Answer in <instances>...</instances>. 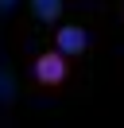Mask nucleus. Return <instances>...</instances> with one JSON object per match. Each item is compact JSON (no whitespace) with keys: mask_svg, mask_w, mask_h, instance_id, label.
I'll use <instances>...</instances> for the list:
<instances>
[{"mask_svg":"<svg viewBox=\"0 0 124 128\" xmlns=\"http://www.w3.org/2000/svg\"><path fill=\"white\" fill-rule=\"evenodd\" d=\"M120 12H124V0H120Z\"/></svg>","mask_w":124,"mask_h":128,"instance_id":"4","label":"nucleus"},{"mask_svg":"<svg viewBox=\"0 0 124 128\" xmlns=\"http://www.w3.org/2000/svg\"><path fill=\"white\" fill-rule=\"evenodd\" d=\"M31 78H35L39 89H62L70 82V58L62 54L58 47L43 50V54H35V62H31Z\"/></svg>","mask_w":124,"mask_h":128,"instance_id":"1","label":"nucleus"},{"mask_svg":"<svg viewBox=\"0 0 124 128\" xmlns=\"http://www.w3.org/2000/svg\"><path fill=\"white\" fill-rule=\"evenodd\" d=\"M54 47H58L66 58H82L85 50H89V31L78 27V24H62L58 31H54Z\"/></svg>","mask_w":124,"mask_h":128,"instance_id":"2","label":"nucleus"},{"mask_svg":"<svg viewBox=\"0 0 124 128\" xmlns=\"http://www.w3.org/2000/svg\"><path fill=\"white\" fill-rule=\"evenodd\" d=\"M31 16H35L39 24H58L62 0H31Z\"/></svg>","mask_w":124,"mask_h":128,"instance_id":"3","label":"nucleus"}]
</instances>
